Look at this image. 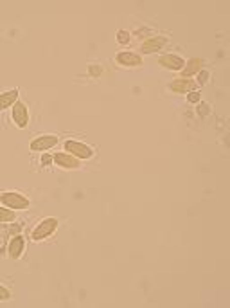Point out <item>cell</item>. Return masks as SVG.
<instances>
[{
	"label": "cell",
	"instance_id": "6da1fadb",
	"mask_svg": "<svg viewBox=\"0 0 230 308\" xmlns=\"http://www.w3.org/2000/svg\"><path fill=\"white\" fill-rule=\"evenodd\" d=\"M0 202L4 205H8L9 209H13V211L27 209L29 207V198L20 193H17V191H4V193L0 195Z\"/></svg>",
	"mask_w": 230,
	"mask_h": 308
},
{
	"label": "cell",
	"instance_id": "7a4b0ae2",
	"mask_svg": "<svg viewBox=\"0 0 230 308\" xmlns=\"http://www.w3.org/2000/svg\"><path fill=\"white\" fill-rule=\"evenodd\" d=\"M63 146H65V152L74 155L76 159H92L94 157V150L79 141H65Z\"/></svg>",
	"mask_w": 230,
	"mask_h": 308
},
{
	"label": "cell",
	"instance_id": "3957f363",
	"mask_svg": "<svg viewBox=\"0 0 230 308\" xmlns=\"http://www.w3.org/2000/svg\"><path fill=\"white\" fill-rule=\"evenodd\" d=\"M58 229V220L56 218H45V220H41L33 231V240L40 242V240H45L49 238L50 234Z\"/></svg>",
	"mask_w": 230,
	"mask_h": 308
},
{
	"label": "cell",
	"instance_id": "277c9868",
	"mask_svg": "<svg viewBox=\"0 0 230 308\" xmlns=\"http://www.w3.org/2000/svg\"><path fill=\"white\" fill-rule=\"evenodd\" d=\"M11 117L15 121L18 128H25L29 124V110L22 101H17L13 105V112H11Z\"/></svg>",
	"mask_w": 230,
	"mask_h": 308
},
{
	"label": "cell",
	"instance_id": "5b68a950",
	"mask_svg": "<svg viewBox=\"0 0 230 308\" xmlns=\"http://www.w3.org/2000/svg\"><path fill=\"white\" fill-rule=\"evenodd\" d=\"M56 144H58L56 136H40L31 141V150H33V152H45V150L52 148Z\"/></svg>",
	"mask_w": 230,
	"mask_h": 308
},
{
	"label": "cell",
	"instance_id": "8992f818",
	"mask_svg": "<svg viewBox=\"0 0 230 308\" xmlns=\"http://www.w3.org/2000/svg\"><path fill=\"white\" fill-rule=\"evenodd\" d=\"M52 160L56 162L58 166H62L65 169H76L79 168V160L76 159L74 155H70L67 152H60V153H54Z\"/></svg>",
	"mask_w": 230,
	"mask_h": 308
},
{
	"label": "cell",
	"instance_id": "52a82bcc",
	"mask_svg": "<svg viewBox=\"0 0 230 308\" xmlns=\"http://www.w3.org/2000/svg\"><path fill=\"white\" fill-rule=\"evenodd\" d=\"M158 63L167 70H182L185 67L184 58L177 56V54H164V56L158 60Z\"/></svg>",
	"mask_w": 230,
	"mask_h": 308
},
{
	"label": "cell",
	"instance_id": "ba28073f",
	"mask_svg": "<svg viewBox=\"0 0 230 308\" xmlns=\"http://www.w3.org/2000/svg\"><path fill=\"white\" fill-rule=\"evenodd\" d=\"M165 43H167V38L153 36V38H148V40L144 41L142 46H140V51H142L144 54H151V53H156V51H160Z\"/></svg>",
	"mask_w": 230,
	"mask_h": 308
},
{
	"label": "cell",
	"instance_id": "9c48e42d",
	"mask_svg": "<svg viewBox=\"0 0 230 308\" xmlns=\"http://www.w3.org/2000/svg\"><path fill=\"white\" fill-rule=\"evenodd\" d=\"M117 62L124 67H139L142 65V58L135 53H128V51H123V53L117 54Z\"/></svg>",
	"mask_w": 230,
	"mask_h": 308
},
{
	"label": "cell",
	"instance_id": "30bf717a",
	"mask_svg": "<svg viewBox=\"0 0 230 308\" xmlns=\"http://www.w3.org/2000/svg\"><path fill=\"white\" fill-rule=\"evenodd\" d=\"M198 83H194L191 78H180L177 81L171 83V91L175 92H182V94H189V92H194Z\"/></svg>",
	"mask_w": 230,
	"mask_h": 308
},
{
	"label": "cell",
	"instance_id": "8fae6325",
	"mask_svg": "<svg viewBox=\"0 0 230 308\" xmlns=\"http://www.w3.org/2000/svg\"><path fill=\"white\" fill-rule=\"evenodd\" d=\"M24 247H25V240L22 236H15V238L9 242V247H8V252L13 259H18L24 252Z\"/></svg>",
	"mask_w": 230,
	"mask_h": 308
},
{
	"label": "cell",
	"instance_id": "7c38bea8",
	"mask_svg": "<svg viewBox=\"0 0 230 308\" xmlns=\"http://www.w3.org/2000/svg\"><path fill=\"white\" fill-rule=\"evenodd\" d=\"M17 101H18L17 89H15V91H8V92H4V94H0V112L6 110V108H9V107H13Z\"/></svg>",
	"mask_w": 230,
	"mask_h": 308
},
{
	"label": "cell",
	"instance_id": "4fadbf2b",
	"mask_svg": "<svg viewBox=\"0 0 230 308\" xmlns=\"http://www.w3.org/2000/svg\"><path fill=\"white\" fill-rule=\"evenodd\" d=\"M201 67H203V62H201V60H198V58H194V60H191V62L187 63V67H185V69H182V74H184V78H191L193 74L200 72Z\"/></svg>",
	"mask_w": 230,
	"mask_h": 308
},
{
	"label": "cell",
	"instance_id": "5bb4252c",
	"mask_svg": "<svg viewBox=\"0 0 230 308\" xmlns=\"http://www.w3.org/2000/svg\"><path fill=\"white\" fill-rule=\"evenodd\" d=\"M15 216H17V213L13 209H6V207H0V222H11V220H15Z\"/></svg>",
	"mask_w": 230,
	"mask_h": 308
},
{
	"label": "cell",
	"instance_id": "9a60e30c",
	"mask_svg": "<svg viewBox=\"0 0 230 308\" xmlns=\"http://www.w3.org/2000/svg\"><path fill=\"white\" fill-rule=\"evenodd\" d=\"M11 297V292L4 287V285H0V301H8Z\"/></svg>",
	"mask_w": 230,
	"mask_h": 308
},
{
	"label": "cell",
	"instance_id": "2e32d148",
	"mask_svg": "<svg viewBox=\"0 0 230 308\" xmlns=\"http://www.w3.org/2000/svg\"><path fill=\"white\" fill-rule=\"evenodd\" d=\"M117 38H119V41L124 46V43H128V41H130V33H126V31H119Z\"/></svg>",
	"mask_w": 230,
	"mask_h": 308
},
{
	"label": "cell",
	"instance_id": "e0dca14e",
	"mask_svg": "<svg viewBox=\"0 0 230 308\" xmlns=\"http://www.w3.org/2000/svg\"><path fill=\"white\" fill-rule=\"evenodd\" d=\"M207 79H209V72H207V70H200V74H198V83L203 85V83H207Z\"/></svg>",
	"mask_w": 230,
	"mask_h": 308
},
{
	"label": "cell",
	"instance_id": "ac0fdd59",
	"mask_svg": "<svg viewBox=\"0 0 230 308\" xmlns=\"http://www.w3.org/2000/svg\"><path fill=\"white\" fill-rule=\"evenodd\" d=\"M209 110H210V107H209V105H205V103L198 107V114H200V115H207V114H209Z\"/></svg>",
	"mask_w": 230,
	"mask_h": 308
},
{
	"label": "cell",
	"instance_id": "d6986e66",
	"mask_svg": "<svg viewBox=\"0 0 230 308\" xmlns=\"http://www.w3.org/2000/svg\"><path fill=\"white\" fill-rule=\"evenodd\" d=\"M200 98L201 96L198 94V92H189V94H187V99H189L191 103H198L200 101Z\"/></svg>",
	"mask_w": 230,
	"mask_h": 308
},
{
	"label": "cell",
	"instance_id": "ffe728a7",
	"mask_svg": "<svg viewBox=\"0 0 230 308\" xmlns=\"http://www.w3.org/2000/svg\"><path fill=\"white\" fill-rule=\"evenodd\" d=\"M101 72H103V69L99 65H90V74L92 76H101Z\"/></svg>",
	"mask_w": 230,
	"mask_h": 308
},
{
	"label": "cell",
	"instance_id": "44dd1931",
	"mask_svg": "<svg viewBox=\"0 0 230 308\" xmlns=\"http://www.w3.org/2000/svg\"><path fill=\"white\" fill-rule=\"evenodd\" d=\"M50 162H54L52 157H50V155H43V157H41V164H43V166H49Z\"/></svg>",
	"mask_w": 230,
	"mask_h": 308
}]
</instances>
